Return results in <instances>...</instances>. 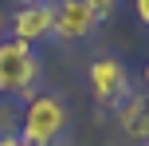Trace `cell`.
Returning a JSON list of instances; mask_svg holds the SVG:
<instances>
[{"label": "cell", "mask_w": 149, "mask_h": 146, "mask_svg": "<svg viewBox=\"0 0 149 146\" xmlns=\"http://www.w3.org/2000/svg\"><path fill=\"white\" fill-rule=\"evenodd\" d=\"M39 75H43V59L36 47L24 39H0V99H36L39 95Z\"/></svg>", "instance_id": "cell-1"}, {"label": "cell", "mask_w": 149, "mask_h": 146, "mask_svg": "<svg viewBox=\"0 0 149 146\" xmlns=\"http://www.w3.org/2000/svg\"><path fill=\"white\" fill-rule=\"evenodd\" d=\"M118 123L130 138L137 142H149V95H130L118 111Z\"/></svg>", "instance_id": "cell-6"}, {"label": "cell", "mask_w": 149, "mask_h": 146, "mask_svg": "<svg viewBox=\"0 0 149 146\" xmlns=\"http://www.w3.org/2000/svg\"><path fill=\"white\" fill-rule=\"evenodd\" d=\"M141 83H145V91H149V63H145V75H141Z\"/></svg>", "instance_id": "cell-12"}, {"label": "cell", "mask_w": 149, "mask_h": 146, "mask_svg": "<svg viewBox=\"0 0 149 146\" xmlns=\"http://www.w3.org/2000/svg\"><path fill=\"white\" fill-rule=\"evenodd\" d=\"M67 99H59V95H47L39 91L36 99L24 103V123H20V138L28 146H55L63 138V130H67Z\"/></svg>", "instance_id": "cell-2"}, {"label": "cell", "mask_w": 149, "mask_h": 146, "mask_svg": "<svg viewBox=\"0 0 149 146\" xmlns=\"http://www.w3.org/2000/svg\"><path fill=\"white\" fill-rule=\"evenodd\" d=\"M82 4L94 12V20H110V16H114V8H118V0H82Z\"/></svg>", "instance_id": "cell-8"}, {"label": "cell", "mask_w": 149, "mask_h": 146, "mask_svg": "<svg viewBox=\"0 0 149 146\" xmlns=\"http://www.w3.org/2000/svg\"><path fill=\"white\" fill-rule=\"evenodd\" d=\"M134 12H137V20L149 28V0H134Z\"/></svg>", "instance_id": "cell-9"}, {"label": "cell", "mask_w": 149, "mask_h": 146, "mask_svg": "<svg viewBox=\"0 0 149 146\" xmlns=\"http://www.w3.org/2000/svg\"><path fill=\"white\" fill-rule=\"evenodd\" d=\"M20 123H24L20 99H0V134H20Z\"/></svg>", "instance_id": "cell-7"}, {"label": "cell", "mask_w": 149, "mask_h": 146, "mask_svg": "<svg viewBox=\"0 0 149 146\" xmlns=\"http://www.w3.org/2000/svg\"><path fill=\"white\" fill-rule=\"evenodd\" d=\"M20 4H39V0H20Z\"/></svg>", "instance_id": "cell-13"}, {"label": "cell", "mask_w": 149, "mask_h": 146, "mask_svg": "<svg viewBox=\"0 0 149 146\" xmlns=\"http://www.w3.org/2000/svg\"><path fill=\"white\" fill-rule=\"evenodd\" d=\"M94 28H98V20L82 0H59L55 4V32H51L55 39L74 44V39H86Z\"/></svg>", "instance_id": "cell-5"}, {"label": "cell", "mask_w": 149, "mask_h": 146, "mask_svg": "<svg viewBox=\"0 0 149 146\" xmlns=\"http://www.w3.org/2000/svg\"><path fill=\"white\" fill-rule=\"evenodd\" d=\"M0 146H28L20 134H0Z\"/></svg>", "instance_id": "cell-10"}, {"label": "cell", "mask_w": 149, "mask_h": 146, "mask_svg": "<svg viewBox=\"0 0 149 146\" xmlns=\"http://www.w3.org/2000/svg\"><path fill=\"white\" fill-rule=\"evenodd\" d=\"M0 39H8V16L0 12Z\"/></svg>", "instance_id": "cell-11"}, {"label": "cell", "mask_w": 149, "mask_h": 146, "mask_svg": "<svg viewBox=\"0 0 149 146\" xmlns=\"http://www.w3.org/2000/svg\"><path fill=\"white\" fill-rule=\"evenodd\" d=\"M90 91H94V99L102 103V107H122V103L130 99V71L122 59H114V55H94V63H90Z\"/></svg>", "instance_id": "cell-3"}, {"label": "cell", "mask_w": 149, "mask_h": 146, "mask_svg": "<svg viewBox=\"0 0 149 146\" xmlns=\"http://www.w3.org/2000/svg\"><path fill=\"white\" fill-rule=\"evenodd\" d=\"M55 32V4L39 0V4H20L16 16H8V36L24 39V44H39Z\"/></svg>", "instance_id": "cell-4"}]
</instances>
